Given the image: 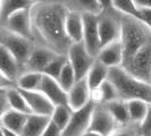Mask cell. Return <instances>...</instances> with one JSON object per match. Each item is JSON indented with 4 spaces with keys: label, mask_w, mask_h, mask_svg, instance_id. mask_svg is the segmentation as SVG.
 I'll list each match as a JSON object with an SVG mask.
<instances>
[{
    "label": "cell",
    "mask_w": 151,
    "mask_h": 136,
    "mask_svg": "<svg viewBox=\"0 0 151 136\" xmlns=\"http://www.w3.org/2000/svg\"><path fill=\"white\" fill-rule=\"evenodd\" d=\"M32 23V41L34 45L43 47L57 54L67 56L72 42L65 30L68 9L64 1H34L30 9Z\"/></svg>",
    "instance_id": "cell-1"
},
{
    "label": "cell",
    "mask_w": 151,
    "mask_h": 136,
    "mask_svg": "<svg viewBox=\"0 0 151 136\" xmlns=\"http://www.w3.org/2000/svg\"><path fill=\"white\" fill-rule=\"evenodd\" d=\"M107 79L115 86L119 100L126 102L131 100H142L150 105L151 85L136 79L122 67L110 68Z\"/></svg>",
    "instance_id": "cell-2"
},
{
    "label": "cell",
    "mask_w": 151,
    "mask_h": 136,
    "mask_svg": "<svg viewBox=\"0 0 151 136\" xmlns=\"http://www.w3.org/2000/svg\"><path fill=\"white\" fill-rule=\"evenodd\" d=\"M119 41L123 48L124 61L150 42L151 30L142 21L123 15Z\"/></svg>",
    "instance_id": "cell-3"
},
{
    "label": "cell",
    "mask_w": 151,
    "mask_h": 136,
    "mask_svg": "<svg viewBox=\"0 0 151 136\" xmlns=\"http://www.w3.org/2000/svg\"><path fill=\"white\" fill-rule=\"evenodd\" d=\"M101 10L97 15L98 32L101 48L105 45L119 41L122 30V16L111 5V1H100Z\"/></svg>",
    "instance_id": "cell-4"
},
{
    "label": "cell",
    "mask_w": 151,
    "mask_h": 136,
    "mask_svg": "<svg viewBox=\"0 0 151 136\" xmlns=\"http://www.w3.org/2000/svg\"><path fill=\"white\" fill-rule=\"evenodd\" d=\"M122 68L136 79L151 85V41L123 61Z\"/></svg>",
    "instance_id": "cell-5"
},
{
    "label": "cell",
    "mask_w": 151,
    "mask_h": 136,
    "mask_svg": "<svg viewBox=\"0 0 151 136\" xmlns=\"http://www.w3.org/2000/svg\"><path fill=\"white\" fill-rule=\"evenodd\" d=\"M67 59L75 73L76 82L86 77L88 72L92 67L93 62L96 61V58H93L90 53L86 51L82 42L72 44L67 52Z\"/></svg>",
    "instance_id": "cell-6"
},
{
    "label": "cell",
    "mask_w": 151,
    "mask_h": 136,
    "mask_svg": "<svg viewBox=\"0 0 151 136\" xmlns=\"http://www.w3.org/2000/svg\"><path fill=\"white\" fill-rule=\"evenodd\" d=\"M1 45L7 49L9 53L15 58L16 61L23 68L25 67V64H26V61H27L31 52L34 48V43L31 40L24 39L22 37L12 34V33H8L7 31L5 33ZM24 70H25V68H24Z\"/></svg>",
    "instance_id": "cell-7"
},
{
    "label": "cell",
    "mask_w": 151,
    "mask_h": 136,
    "mask_svg": "<svg viewBox=\"0 0 151 136\" xmlns=\"http://www.w3.org/2000/svg\"><path fill=\"white\" fill-rule=\"evenodd\" d=\"M83 19V41L86 51L93 58H97L98 53L101 50V43L99 39L98 32V19L96 14L84 13L82 14Z\"/></svg>",
    "instance_id": "cell-8"
},
{
    "label": "cell",
    "mask_w": 151,
    "mask_h": 136,
    "mask_svg": "<svg viewBox=\"0 0 151 136\" xmlns=\"http://www.w3.org/2000/svg\"><path fill=\"white\" fill-rule=\"evenodd\" d=\"M118 127L119 125L116 122L106 107L104 105H94L89 130H94L102 136H110Z\"/></svg>",
    "instance_id": "cell-9"
},
{
    "label": "cell",
    "mask_w": 151,
    "mask_h": 136,
    "mask_svg": "<svg viewBox=\"0 0 151 136\" xmlns=\"http://www.w3.org/2000/svg\"><path fill=\"white\" fill-rule=\"evenodd\" d=\"M93 108L94 103L90 102L82 109L73 111L70 120L66 126V128L63 130L61 136H83V134L89 129L90 126Z\"/></svg>",
    "instance_id": "cell-10"
},
{
    "label": "cell",
    "mask_w": 151,
    "mask_h": 136,
    "mask_svg": "<svg viewBox=\"0 0 151 136\" xmlns=\"http://www.w3.org/2000/svg\"><path fill=\"white\" fill-rule=\"evenodd\" d=\"M8 33L15 34L32 41V23L30 9L17 11L1 25ZM33 42V41H32Z\"/></svg>",
    "instance_id": "cell-11"
},
{
    "label": "cell",
    "mask_w": 151,
    "mask_h": 136,
    "mask_svg": "<svg viewBox=\"0 0 151 136\" xmlns=\"http://www.w3.org/2000/svg\"><path fill=\"white\" fill-rule=\"evenodd\" d=\"M19 92L22 93V95L25 99L27 106L30 108L31 113L39 115V116H45V117L50 118L55 106L45 98L40 91L19 90Z\"/></svg>",
    "instance_id": "cell-12"
},
{
    "label": "cell",
    "mask_w": 151,
    "mask_h": 136,
    "mask_svg": "<svg viewBox=\"0 0 151 136\" xmlns=\"http://www.w3.org/2000/svg\"><path fill=\"white\" fill-rule=\"evenodd\" d=\"M91 102V90L86 83V79L83 78L77 81L73 87L67 92V106L72 111L80 110Z\"/></svg>",
    "instance_id": "cell-13"
},
{
    "label": "cell",
    "mask_w": 151,
    "mask_h": 136,
    "mask_svg": "<svg viewBox=\"0 0 151 136\" xmlns=\"http://www.w3.org/2000/svg\"><path fill=\"white\" fill-rule=\"evenodd\" d=\"M57 56V53L43 48L34 45L29 59L25 64V72H35V73H43L45 67L52 61V59Z\"/></svg>",
    "instance_id": "cell-14"
},
{
    "label": "cell",
    "mask_w": 151,
    "mask_h": 136,
    "mask_svg": "<svg viewBox=\"0 0 151 136\" xmlns=\"http://www.w3.org/2000/svg\"><path fill=\"white\" fill-rule=\"evenodd\" d=\"M39 91L53 106H67V93L60 87L57 79L43 75Z\"/></svg>",
    "instance_id": "cell-15"
},
{
    "label": "cell",
    "mask_w": 151,
    "mask_h": 136,
    "mask_svg": "<svg viewBox=\"0 0 151 136\" xmlns=\"http://www.w3.org/2000/svg\"><path fill=\"white\" fill-rule=\"evenodd\" d=\"M96 59L99 62H101L104 66H106L108 69L122 67L124 54H123L121 41H115L113 43L102 47Z\"/></svg>",
    "instance_id": "cell-16"
},
{
    "label": "cell",
    "mask_w": 151,
    "mask_h": 136,
    "mask_svg": "<svg viewBox=\"0 0 151 136\" xmlns=\"http://www.w3.org/2000/svg\"><path fill=\"white\" fill-rule=\"evenodd\" d=\"M0 72L15 84L18 77L25 73L24 68L2 45H0Z\"/></svg>",
    "instance_id": "cell-17"
},
{
    "label": "cell",
    "mask_w": 151,
    "mask_h": 136,
    "mask_svg": "<svg viewBox=\"0 0 151 136\" xmlns=\"http://www.w3.org/2000/svg\"><path fill=\"white\" fill-rule=\"evenodd\" d=\"M65 30L69 41L74 43H81L83 41V19L82 14L68 10L65 21Z\"/></svg>",
    "instance_id": "cell-18"
},
{
    "label": "cell",
    "mask_w": 151,
    "mask_h": 136,
    "mask_svg": "<svg viewBox=\"0 0 151 136\" xmlns=\"http://www.w3.org/2000/svg\"><path fill=\"white\" fill-rule=\"evenodd\" d=\"M49 121V117L31 113L27 116L24 128L21 132V136H42Z\"/></svg>",
    "instance_id": "cell-19"
},
{
    "label": "cell",
    "mask_w": 151,
    "mask_h": 136,
    "mask_svg": "<svg viewBox=\"0 0 151 136\" xmlns=\"http://www.w3.org/2000/svg\"><path fill=\"white\" fill-rule=\"evenodd\" d=\"M29 115L18 112L15 110L9 109L7 112L2 116V118L0 119V126L2 128L14 132L17 134H21V132L24 128V125L26 122Z\"/></svg>",
    "instance_id": "cell-20"
},
{
    "label": "cell",
    "mask_w": 151,
    "mask_h": 136,
    "mask_svg": "<svg viewBox=\"0 0 151 136\" xmlns=\"http://www.w3.org/2000/svg\"><path fill=\"white\" fill-rule=\"evenodd\" d=\"M34 1L31 0H1L0 9V25L7 21L12 15L17 11L31 9Z\"/></svg>",
    "instance_id": "cell-21"
},
{
    "label": "cell",
    "mask_w": 151,
    "mask_h": 136,
    "mask_svg": "<svg viewBox=\"0 0 151 136\" xmlns=\"http://www.w3.org/2000/svg\"><path fill=\"white\" fill-rule=\"evenodd\" d=\"M108 72H109V69L96 59L85 77L86 83L91 91L98 89L104 82H106L108 78Z\"/></svg>",
    "instance_id": "cell-22"
},
{
    "label": "cell",
    "mask_w": 151,
    "mask_h": 136,
    "mask_svg": "<svg viewBox=\"0 0 151 136\" xmlns=\"http://www.w3.org/2000/svg\"><path fill=\"white\" fill-rule=\"evenodd\" d=\"M104 106L107 108L109 113L113 116V118L119 126H125L131 124L127 109V102L123 100H115L113 102L106 103Z\"/></svg>",
    "instance_id": "cell-23"
},
{
    "label": "cell",
    "mask_w": 151,
    "mask_h": 136,
    "mask_svg": "<svg viewBox=\"0 0 151 136\" xmlns=\"http://www.w3.org/2000/svg\"><path fill=\"white\" fill-rule=\"evenodd\" d=\"M43 74L35 72H25L16 81V87L22 91H39Z\"/></svg>",
    "instance_id": "cell-24"
},
{
    "label": "cell",
    "mask_w": 151,
    "mask_h": 136,
    "mask_svg": "<svg viewBox=\"0 0 151 136\" xmlns=\"http://www.w3.org/2000/svg\"><path fill=\"white\" fill-rule=\"evenodd\" d=\"M149 103L142 100H131L127 101V109L131 124L140 125L144 119L149 109Z\"/></svg>",
    "instance_id": "cell-25"
},
{
    "label": "cell",
    "mask_w": 151,
    "mask_h": 136,
    "mask_svg": "<svg viewBox=\"0 0 151 136\" xmlns=\"http://www.w3.org/2000/svg\"><path fill=\"white\" fill-rule=\"evenodd\" d=\"M6 97H7L9 108L12 110L25 113V115H31L30 108L17 87H12L9 90H6Z\"/></svg>",
    "instance_id": "cell-26"
},
{
    "label": "cell",
    "mask_w": 151,
    "mask_h": 136,
    "mask_svg": "<svg viewBox=\"0 0 151 136\" xmlns=\"http://www.w3.org/2000/svg\"><path fill=\"white\" fill-rule=\"evenodd\" d=\"M65 6L70 11H76L80 14L91 13L98 15L101 10V2L100 1H64Z\"/></svg>",
    "instance_id": "cell-27"
},
{
    "label": "cell",
    "mask_w": 151,
    "mask_h": 136,
    "mask_svg": "<svg viewBox=\"0 0 151 136\" xmlns=\"http://www.w3.org/2000/svg\"><path fill=\"white\" fill-rule=\"evenodd\" d=\"M72 113L73 111L68 106H56L50 116V121L53 122L58 128L64 130L70 120Z\"/></svg>",
    "instance_id": "cell-28"
},
{
    "label": "cell",
    "mask_w": 151,
    "mask_h": 136,
    "mask_svg": "<svg viewBox=\"0 0 151 136\" xmlns=\"http://www.w3.org/2000/svg\"><path fill=\"white\" fill-rule=\"evenodd\" d=\"M111 5L117 11H119L123 15L140 19L139 8L136 7L134 0H114L111 1Z\"/></svg>",
    "instance_id": "cell-29"
},
{
    "label": "cell",
    "mask_w": 151,
    "mask_h": 136,
    "mask_svg": "<svg viewBox=\"0 0 151 136\" xmlns=\"http://www.w3.org/2000/svg\"><path fill=\"white\" fill-rule=\"evenodd\" d=\"M67 56H63V54H57L55 58L52 59V61L45 67V69L43 70V75L51 77L53 79H57L59 75H60L63 68L65 67V65L67 64Z\"/></svg>",
    "instance_id": "cell-30"
},
{
    "label": "cell",
    "mask_w": 151,
    "mask_h": 136,
    "mask_svg": "<svg viewBox=\"0 0 151 136\" xmlns=\"http://www.w3.org/2000/svg\"><path fill=\"white\" fill-rule=\"evenodd\" d=\"M57 82L59 83L60 87L67 93L68 91L73 87V85L76 83L75 73L73 70V68L70 66V64L67 61V64L65 65V67L63 68L60 75L57 78Z\"/></svg>",
    "instance_id": "cell-31"
},
{
    "label": "cell",
    "mask_w": 151,
    "mask_h": 136,
    "mask_svg": "<svg viewBox=\"0 0 151 136\" xmlns=\"http://www.w3.org/2000/svg\"><path fill=\"white\" fill-rule=\"evenodd\" d=\"M110 136H141L139 130V125L129 124L125 126H119Z\"/></svg>",
    "instance_id": "cell-32"
},
{
    "label": "cell",
    "mask_w": 151,
    "mask_h": 136,
    "mask_svg": "<svg viewBox=\"0 0 151 136\" xmlns=\"http://www.w3.org/2000/svg\"><path fill=\"white\" fill-rule=\"evenodd\" d=\"M139 130L141 136H151V105L142 122L139 125Z\"/></svg>",
    "instance_id": "cell-33"
},
{
    "label": "cell",
    "mask_w": 151,
    "mask_h": 136,
    "mask_svg": "<svg viewBox=\"0 0 151 136\" xmlns=\"http://www.w3.org/2000/svg\"><path fill=\"white\" fill-rule=\"evenodd\" d=\"M139 13L140 21H142L151 30V8H139Z\"/></svg>",
    "instance_id": "cell-34"
},
{
    "label": "cell",
    "mask_w": 151,
    "mask_h": 136,
    "mask_svg": "<svg viewBox=\"0 0 151 136\" xmlns=\"http://www.w3.org/2000/svg\"><path fill=\"white\" fill-rule=\"evenodd\" d=\"M61 133H63V130L60 128H58L53 122L49 121L42 136H61Z\"/></svg>",
    "instance_id": "cell-35"
},
{
    "label": "cell",
    "mask_w": 151,
    "mask_h": 136,
    "mask_svg": "<svg viewBox=\"0 0 151 136\" xmlns=\"http://www.w3.org/2000/svg\"><path fill=\"white\" fill-rule=\"evenodd\" d=\"M9 109L10 108L8 105L7 97H6V91H0V119Z\"/></svg>",
    "instance_id": "cell-36"
},
{
    "label": "cell",
    "mask_w": 151,
    "mask_h": 136,
    "mask_svg": "<svg viewBox=\"0 0 151 136\" xmlns=\"http://www.w3.org/2000/svg\"><path fill=\"white\" fill-rule=\"evenodd\" d=\"M12 87H16V84L14 82H12L8 77H6L0 72V91L9 90Z\"/></svg>",
    "instance_id": "cell-37"
},
{
    "label": "cell",
    "mask_w": 151,
    "mask_h": 136,
    "mask_svg": "<svg viewBox=\"0 0 151 136\" xmlns=\"http://www.w3.org/2000/svg\"><path fill=\"white\" fill-rule=\"evenodd\" d=\"M134 2L139 8H151V0H134Z\"/></svg>",
    "instance_id": "cell-38"
},
{
    "label": "cell",
    "mask_w": 151,
    "mask_h": 136,
    "mask_svg": "<svg viewBox=\"0 0 151 136\" xmlns=\"http://www.w3.org/2000/svg\"><path fill=\"white\" fill-rule=\"evenodd\" d=\"M83 136H102L100 133H97V132H94V130H86L85 133L83 134Z\"/></svg>",
    "instance_id": "cell-39"
},
{
    "label": "cell",
    "mask_w": 151,
    "mask_h": 136,
    "mask_svg": "<svg viewBox=\"0 0 151 136\" xmlns=\"http://www.w3.org/2000/svg\"><path fill=\"white\" fill-rule=\"evenodd\" d=\"M1 127V126H0ZM2 128V127H1ZM4 130V133H5V135L6 136H21V134H17V133H14V132H10V130H7V129L2 128Z\"/></svg>",
    "instance_id": "cell-40"
},
{
    "label": "cell",
    "mask_w": 151,
    "mask_h": 136,
    "mask_svg": "<svg viewBox=\"0 0 151 136\" xmlns=\"http://www.w3.org/2000/svg\"><path fill=\"white\" fill-rule=\"evenodd\" d=\"M5 33H6L5 29H4L2 26H0V45H1V43H2V40H4V37H5Z\"/></svg>",
    "instance_id": "cell-41"
},
{
    "label": "cell",
    "mask_w": 151,
    "mask_h": 136,
    "mask_svg": "<svg viewBox=\"0 0 151 136\" xmlns=\"http://www.w3.org/2000/svg\"><path fill=\"white\" fill-rule=\"evenodd\" d=\"M0 136H6L5 135V133H4V130H2V128L0 127Z\"/></svg>",
    "instance_id": "cell-42"
},
{
    "label": "cell",
    "mask_w": 151,
    "mask_h": 136,
    "mask_svg": "<svg viewBox=\"0 0 151 136\" xmlns=\"http://www.w3.org/2000/svg\"><path fill=\"white\" fill-rule=\"evenodd\" d=\"M0 9H1V0H0ZM1 26V25H0Z\"/></svg>",
    "instance_id": "cell-43"
},
{
    "label": "cell",
    "mask_w": 151,
    "mask_h": 136,
    "mask_svg": "<svg viewBox=\"0 0 151 136\" xmlns=\"http://www.w3.org/2000/svg\"><path fill=\"white\" fill-rule=\"evenodd\" d=\"M150 105H151V102H150Z\"/></svg>",
    "instance_id": "cell-44"
}]
</instances>
